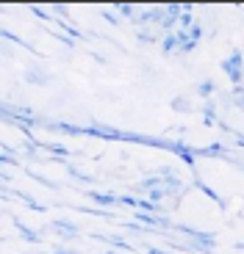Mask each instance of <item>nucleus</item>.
Returning a JSON list of instances; mask_svg holds the SVG:
<instances>
[{
    "label": "nucleus",
    "instance_id": "obj_2",
    "mask_svg": "<svg viewBox=\"0 0 244 254\" xmlns=\"http://www.w3.org/2000/svg\"><path fill=\"white\" fill-rule=\"evenodd\" d=\"M11 224H14V227H17V229H19V238H22V241H25V243H33V246H39V243L45 241V238H42V232H36V229L25 227V224L19 221L17 216H11Z\"/></svg>",
    "mask_w": 244,
    "mask_h": 254
},
{
    "label": "nucleus",
    "instance_id": "obj_13",
    "mask_svg": "<svg viewBox=\"0 0 244 254\" xmlns=\"http://www.w3.org/2000/svg\"><path fill=\"white\" fill-rule=\"evenodd\" d=\"M114 11H120L122 17H130V19H133V11H136V8L130 6V3H117V6H114Z\"/></svg>",
    "mask_w": 244,
    "mask_h": 254
},
{
    "label": "nucleus",
    "instance_id": "obj_9",
    "mask_svg": "<svg viewBox=\"0 0 244 254\" xmlns=\"http://www.w3.org/2000/svg\"><path fill=\"white\" fill-rule=\"evenodd\" d=\"M109 243H111V249H117V252H133V246H130L128 241H122V238H109Z\"/></svg>",
    "mask_w": 244,
    "mask_h": 254
},
{
    "label": "nucleus",
    "instance_id": "obj_16",
    "mask_svg": "<svg viewBox=\"0 0 244 254\" xmlns=\"http://www.w3.org/2000/svg\"><path fill=\"white\" fill-rule=\"evenodd\" d=\"M17 158H8V155H0V166H14Z\"/></svg>",
    "mask_w": 244,
    "mask_h": 254
},
{
    "label": "nucleus",
    "instance_id": "obj_11",
    "mask_svg": "<svg viewBox=\"0 0 244 254\" xmlns=\"http://www.w3.org/2000/svg\"><path fill=\"white\" fill-rule=\"evenodd\" d=\"M172 108L178 111V114H192V105L186 102V97H178V100L172 102Z\"/></svg>",
    "mask_w": 244,
    "mask_h": 254
},
{
    "label": "nucleus",
    "instance_id": "obj_6",
    "mask_svg": "<svg viewBox=\"0 0 244 254\" xmlns=\"http://www.w3.org/2000/svg\"><path fill=\"white\" fill-rule=\"evenodd\" d=\"M67 174H70V177H75L78 183H86V185H95V177H92V174H84V172H78L75 166H67Z\"/></svg>",
    "mask_w": 244,
    "mask_h": 254
},
{
    "label": "nucleus",
    "instance_id": "obj_3",
    "mask_svg": "<svg viewBox=\"0 0 244 254\" xmlns=\"http://www.w3.org/2000/svg\"><path fill=\"white\" fill-rule=\"evenodd\" d=\"M25 80H28V83H33V86H47V83H50V75H47V72L42 69V66L31 64V66L25 69Z\"/></svg>",
    "mask_w": 244,
    "mask_h": 254
},
{
    "label": "nucleus",
    "instance_id": "obj_10",
    "mask_svg": "<svg viewBox=\"0 0 244 254\" xmlns=\"http://www.w3.org/2000/svg\"><path fill=\"white\" fill-rule=\"evenodd\" d=\"M136 39H139L141 45H153V42H155V36H153V31H150V28H141V31H136Z\"/></svg>",
    "mask_w": 244,
    "mask_h": 254
},
{
    "label": "nucleus",
    "instance_id": "obj_12",
    "mask_svg": "<svg viewBox=\"0 0 244 254\" xmlns=\"http://www.w3.org/2000/svg\"><path fill=\"white\" fill-rule=\"evenodd\" d=\"M25 174L31 180H36V183H42V185H47V188H58L56 183H53V180H47V177H42V174H36V172H31V169H25Z\"/></svg>",
    "mask_w": 244,
    "mask_h": 254
},
{
    "label": "nucleus",
    "instance_id": "obj_14",
    "mask_svg": "<svg viewBox=\"0 0 244 254\" xmlns=\"http://www.w3.org/2000/svg\"><path fill=\"white\" fill-rule=\"evenodd\" d=\"M31 11H33V14H36V17H39V19H53V14H47V11H45V8H39V6H31Z\"/></svg>",
    "mask_w": 244,
    "mask_h": 254
},
{
    "label": "nucleus",
    "instance_id": "obj_18",
    "mask_svg": "<svg viewBox=\"0 0 244 254\" xmlns=\"http://www.w3.org/2000/svg\"><path fill=\"white\" fill-rule=\"evenodd\" d=\"M144 252H147V254H169V252H164V249H155V246H144Z\"/></svg>",
    "mask_w": 244,
    "mask_h": 254
},
{
    "label": "nucleus",
    "instance_id": "obj_1",
    "mask_svg": "<svg viewBox=\"0 0 244 254\" xmlns=\"http://www.w3.org/2000/svg\"><path fill=\"white\" fill-rule=\"evenodd\" d=\"M222 72L231 77L233 86H242V83H244V56H242V53L233 50L231 58H225V61H222Z\"/></svg>",
    "mask_w": 244,
    "mask_h": 254
},
{
    "label": "nucleus",
    "instance_id": "obj_4",
    "mask_svg": "<svg viewBox=\"0 0 244 254\" xmlns=\"http://www.w3.org/2000/svg\"><path fill=\"white\" fill-rule=\"evenodd\" d=\"M86 196H89L95 204H100V210L120 204V196H111V193H100V190H86Z\"/></svg>",
    "mask_w": 244,
    "mask_h": 254
},
{
    "label": "nucleus",
    "instance_id": "obj_5",
    "mask_svg": "<svg viewBox=\"0 0 244 254\" xmlns=\"http://www.w3.org/2000/svg\"><path fill=\"white\" fill-rule=\"evenodd\" d=\"M47 229H56V232H61V235H70V238H78V227L72 221H67V218H56V221L50 224Z\"/></svg>",
    "mask_w": 244,
    "mask_h": 254
},
{
    "label": "nucleus",
    "instance_id": "obj_15",
    "mask_svg": "<svg viewBox=\"0 0 244 254\" xmlns=\"http://www.w3.org/2000/svg\"><path fill=\"white\" fill-rule=\"evenodd\" d=\"M50 8H53V11L58 14V17H70V14H67V6H61V3H53Z\"/></svg>",
    "mask_w": 244,
    "mask_h": 254
},
{
    "label": "nucleus",
    "instance_id": "obj_8",
    "mask_svg": "<svg viewBox=\"0 0 244 254\" xmlns=\"http://www.w3.org/2000/svg\"><path fill=\"white\" fill-rule=\"evenodd\" d=\"M214 91H217V86H214L211 80H203V83H197V94H200V97H206V100H208V97H211Z\"/></svg>",
    "mask_w": 244,
    "mask_h": 254
},
{
    "label": "nucleus",
    "instance_id": "obj_7",
    "mask_svg": "<svg viewBox=\"0 0 244 254\" xmlns=\"http://www.w3.org/2000/svg\"><path fill=\"white\" fill-rule=\"evenodd\" d=\"M161 50L172 53V56H175V50H178V36H175V33H167V39L161 42Z\"/></svg>",
    "mask_w": 244,
    "mask_h": 254
},
{
    "label": "nucleus",
    "instance_id": "obj_17",
    "mask_svg": "<svg viewBox=\"0 0 244 254\" xmlns=\"http://www.w3.org/2000/svg\"><path fill=\"white\" fill-rule=\"evenodd\" d=\"M53 254H75V249H67V246H56Z\"/></svg>",
    "mask_w": 244,
    "mask_h": 254
},
{
    "label": "nucleus",
    "instance_id": "obj_19",
    "mask_svg": "<svg viewBox=\"0 0 244 254\" xmlns=\"http://www.w3.org/2000/svg\"><path fill=\"white\" fill-rule=\"evenodd\" d=\"M103 17H106V19H109L111 25H117V22H120V19H117V17H114V14H111V11H103Z\"/></svg>",
    "mask_w": 244,
    "mask_h": 254
}]
</instances>
